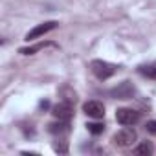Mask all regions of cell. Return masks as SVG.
Here are the masks:
<instances>
[{
    "mask_svg": "<svg viewBox=\"0 0 156 156\" xmlns=\"http://www.w3.org/2000/svg\"><path fill=\"white\" fill-rule=\"evenodd\" d=\"M46 46H53V44H51V42H39V44H33V46L20 48V50H19V53H22V55H33V53H37V51L44 50Z\"/></svg>",
    "mask_w": 156,
    "mask_h": 156,
    "instance_id": "obj_8",
    "label": "cell"
},
{
    "mask_svg": "<svg viewBox=\"0 0 156 156\" xmlns=\"http://www.w3.org/2000/svg\"><path fill=\"white\" fill-rule=\"evenodd\" d=\"M68 121H62V119H59V123H51L50 125V132L51 134H62V132H68Z\"/></svg>",
    "mask_w": 156,
    "mask_h": 156,
    "instance_id": "obj_11",
    "label": "cell"
},
{
    "mask_svg": "<svg viewBox=\"0 0 156 156\" xmlns=\"http://www.w3.org/2000/svg\"><path fill=\"white\" fill-rule=\"evenodd\" d=\"M83 112H85L88 118H92V119H101V118L105 116V107H103L101 101L92 99V101H87V103L83 105Z\"/></svg>",
    "mask_w": 156,
    "mask_h": 156,
    "instance_id": "obj_7",
    "label": "cell"
},
{
    "mask_svg": "<svg viewBox=\"0 0 156 156\" xmlns=\"http://www.w3.org/2000/svg\"><path fill=\"white\" fill-rule=\"evenodd\" d=\"M138 72L145 77H149V79H154L156 81V62H149V64H141L138 68Z\"/></svg>",
    "mask_w": 156,
    "mask_h": 156,
    "instance_id": "obj_9",
    "label": "cell"
},
{
    "mask_svg": "<svg viewBox=\"0 0 156 156\" xmlns=\"http://www.w3.org/2000/svg\"><path fill=\"white\" fill-rule=\"evenodd\" d=\"M136 140H138V134H136V130H134L130 125H123V129H119V130L112 136V141H114L118 147H130Z\"/></svg>",
    "mask_w": 156,
    "mask_h": 156,
    "instance_id": "obj_2",
    "label": "cell"
},
{
    "mask_svg": "<svg viewBox=\"0 0 156 156\" xmlns=\"http://www.w3.org/2000/svg\"><path fill=\"white\" fill-rule=\"evenodd\" d=\"M51 114L57 118V119H62V121H70L72 116H73V103L70 101H59L53 108H51Z\"/></svg>",
    "mask_w": 156,
    "mask_h": 156,
    "instance_id": "obj_6",
    "label": "cell"
},
{
    "mask_svg": "<svg viewBox=\"0 0 156 156\" xmlns=\"http://www.w3.org/2000/svg\"><path fill=\"white\" fill-rule=\"evenodd\" d=\"M53 151L59 152V154H66V152H68V145H66V141H64V140L55 141V143H53Z\"/></svg>",
    "mask_w": 156,
    "mask_h": 156,
    "instance_id": "obj_13",
    "label": "cell"
},
{
    "mask_svg": "<svg viewBox=\"0 0 156 156\" xmlns=\"http://www.w3.org/2000/svg\"><path fill=\"white\" fill-rule=\"evenodd\" d=\"M145 129H147V132H151V134H154V136H156V119H151V121H147Z\"/></svg>",
    "mask_w": 156,
    "mask_h": 156,
    "instance_id": "obj_14",
    "label": "cell"
},
{
    "mask_svg": "<svg viewBox=\"0 0 156 156\" xmlns=\"http://www.w3.org/2000/svg\"><path fill=\"white\" fill-rule=\"evenodd\" d=\"M154 152V147H152V143H149V141H143V143H140L136 149H134V154H138V156H151Z\"/></svg>",
    "mask_w": 156,
    "mask_h": 156,
    "instance_id": "obj_10",
    "label": "cell"
},
{
    "mask_svg": "<svg viewBox=\"0 0 156 156\" xmlns=\"http://www.w3.org/2000/svg\"><path fill=\"white\" fill-rule=\"evenodd\" d=\"M57 28V22L55 20H48V22H42V24H39V26H35L33 30H30L28 33H26V41L30 42V41H35V39H39V37H42V35H46V33H50V31H53Z\"/></svg>",
    "mask_w": 156,
    "mask_h": 156,
    "instance_id": "obj_5",
    "label": "cell"
},
{
    "mask_svg": "<svg viewBox=\"0 0 156 156\" xmlns=\"http://www.w3.org/2000/svg\"><path fill=\"white\" fill-rule=\"evenodd\" d=\"M90 70H92V73L98 77L99 81H107L118 72V66L112 64V62H107L103 59H94L90 62Z\"/></svg>",
    "mask_w": 156,
    "mask_h": 156,
    "instance_id": "obj_1",
    "label": "cell"
},
{
    "mask_svg": "<svg viewBox=\"0 0 156 156\" xmlns=\"http://www.w3.org/2000/svg\"><path fill=\"white\" fill-rule=\"evenodd\" d=\"M87 129L94 134V136H98V134H101L103 130H105V125L103 123H98V121H94V123H88L87 125Z\"/></svg>",
    "mask_w": 156,
    "mask_h": 156,
    "instance_id": "obj_12",
    "label": "cell"
},
{
    "mask_svg": "<svg viewBox=\"0 0 156 156\" xmlns=\"http://www.w3.org/2000/svg\"><path fill=\"white\" fill-rule=\"evenodd\" d=\"M108 94L114 99H132V96L136 94V88H134V85L130 81H123L118 87H114Z\"/></svg>",
    "mask_w": 156,
    "mask_h": 156,
    "instance_id": "obj_3",
    "label": "cell"
},
{
    "mask_svg": "<svg viewBox=\"0 0 156 156\" xmlns=\"http://www.w3.org/2000/svg\"><path fill=\"white\" fill-rule=\"evenodd\" d=\"M140 112H136V110H132V108H118L116 110V121L119 123V125H136L138 121H140Z\"/></svg>",
    "mask_w": 156,
    "mask_h": 156,
    "instance_id": "obj_4",
    "label": "cell"
}]
</instances>
